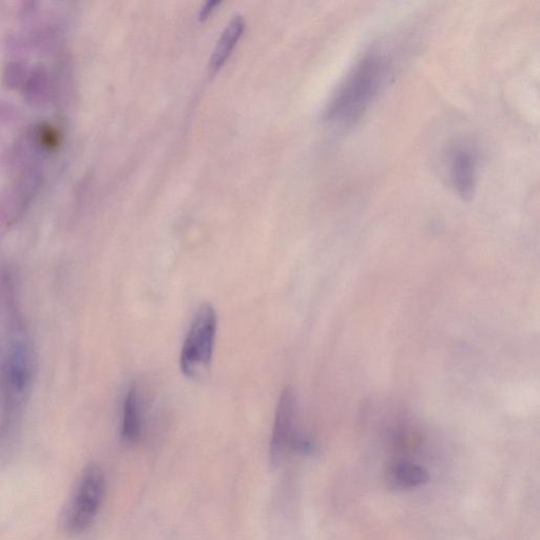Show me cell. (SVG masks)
<instances>
[{
    "mask_svg": "<svg viewBox=\"0 0 540 540\" xmlns=\"http://www.w3.org/2000/svg\"><path fill=\"white\" fill-rule=\"evenodd\" d=\"M297 396L292 388H286L280 397L270 439V458L278 465L292 449H307L310 442L297 432Z\"/></svg>",
    "mask_w": 540,
    "mask_h": 540,
    "instance_id": "277c9868",
    "label": "cell"
},
{
    "mask_svg": "<svg viewBox=\"0 0 540 540\" xmlns=\"http://www.w3.org/2000/svg\"><path fill=\"white\" fill-rule=\"evenodd\" d=\"M23 89L28 104L34 107L44 105L50 91V79L47 70L42 66L31 70Z\"/></svg>",
    "mask_w": 540,
    "mask_h": 540,
    "instance_id": "ba28073f",
    "label": "cell"
},
{
    "mask_svg": "<svg viewBox=\"0 0 540 540\" xmlns=\"http://www.w3.org/2000/svg\"><path fill=\"white\" fill-rule=\"evenodd\" d=\"M18 109L10 102L0 99V123L10 124L17 120Z\"/></svg>",
    "mask_w": 540,
    "mask_h": 540,
    "instance_id": "7c38bea8",
    "label": "cell"
},
{
    "mask_svg": "<svg viewBox=\"0 0 540 540\" xmlns=\"http://www.w3.org/2000/svg\"><path fill=\"white\" fill-rule=\"evenodd\" d=\"M28 198L17 185L6 189L0 194V216L6 220L15 219L24 211Z\"/></svg>",
    "mask_w": 540,
    "mask_h": 540,
    "instance_id": "9c48e42d",
    "label": "cell"
},
{
    "mask_svg": "<svg viewBox=\"0 0 540 540\" xmlns=\"http://www.w3.org/2000/svg\"><path fill=\"white\" fill-rule=\"evenodd\" d=\"M27 352L22 344L13 347L10 356L11 381L17 390H23L29 375Z\"/></svg>",
    "mask_w": 540,
    "mask_h": 540,
    "instance_id": "30bf717a",
    "label": "cell"
},
{
    "mask_svg": "<svg viewBox=\"0 0 540 540\" xmlns=\"http://www.w3.org/2000/svg\"><path fill=\"white\" fill-rule=\"evenodd\" d=\"M142 434V405L137 385L129 388L125 402L122 421V438L127 443L137 442Z\"/></svg>",
    "mask_w": 540,
    "mask_h": 540,
    "instance_id": "8992f818",
    "label": "cell"
},
{
    "mask_svg": "<svg viewBox=\"0 0 540 540\" xmlns=\"http://www.w3.org/2000/svg\"><path fill=\"white\" fill-rule=\"evenodd\" d=\"M245 29V22L242 16L231 19L216 46L214 54L211 56L210 69L218 71L227 61L229 55L235 49L240 37Z\"/></svg>",
    "mask_w": 540,
    "mask_h": 540,
    "instance_id": "52a82bcc",
    "label": "cell"
},
{
    "mask_svg": "<svg viewBox=\"0 0 540 540\" xmlns=\"http://www.w3.org/2000/svg\"><path fill=\"white\" fill-rule=\"evenodd\" d=\"M392 74L390 56L381 49L365 53L335 93L326 118L347 128L355 125L377 99Z\"/></svg>",
    "mask_w": 540,
    "mask_h": 540,
    "instance_id": "6da1fadb",
    "label": "cell"
},
{
    "mask_svg": "<svg viewBox=\"0 0 540 540\" xmlns=\"http://www.w3.org/2000/svg\"><path fill=\"white\" fill-rule=\"evenodd\" d=\"M217 5H218V2L207 3L202 10L201 17L206 18L210 14V12H212V10L215 9Z\"/></svg>",
    "mask_w": 540,
    "mask_h": 540,
    "instance_id": "4fadbf2b",
    "label": "cell"
},
{
    "mask_svg": "<svg viewBox=\"0 0 540 540\" xmlns=\"http://www.w3.org/2000/svg\"><path fill=\"white\" fill-rule=\"evenodd\" d=\"M105 493L104 471L96 465L86 467L77 478L64 508V529L70 534L88 530L100 513Z\"/></svg>",
    "mask_w": 540,
    "mask_h": 540,
    "instance_id": "7a4b0ae2",
    "label": "cell"
},
{
    "mask_svg": "<svg viewBox=\"0 0 540 540\" xmlns=\"http://www.w3.org/2000/svg\"><path fill=\"white\" fill-rule=\"evenodd\" d=\"M477 165L476 152L469 146L459 145L449 154V178L457 194L464 199H469L474 194Z\"/></svg>",
    "mask_w": 540,
    "mask_h": 540,
    "instance_id": "5b68a950",
    "label": "cell"
},
{
    "mask_svg": "<svg viewBox=\"0 0 540 540\" xmlns=\"http://www.w3.org/2000/svg\"><path fill=\"white\" fill-rule=\"evenodd\" d=\"M30 71L27 64L23 62L9 63L2 76V84L8 90L23 88L28 80Z\"/></svg>",
    "mask_w": 540,
    "mask_h": 540,
    "instance_id": "8fae6325",
    "label": "cell"
},
{
    "mask_svg": "<svg viewBox=\"0 0 540 540\" xmlns=\"http://www.w3.org/2000/svg\"><path fill=\"white\" fill-rule=\"evenodd\" d=\"M217 329L215 307L206 302L192 320L182 347L180 365L187 378L198 380L207 374L214 355Z\"/></svg>",
    "mask_w": 540,
    "mask_h": 540,
    "instance_id": "3957f363",
    "label": "cell"
}]
</instances>
